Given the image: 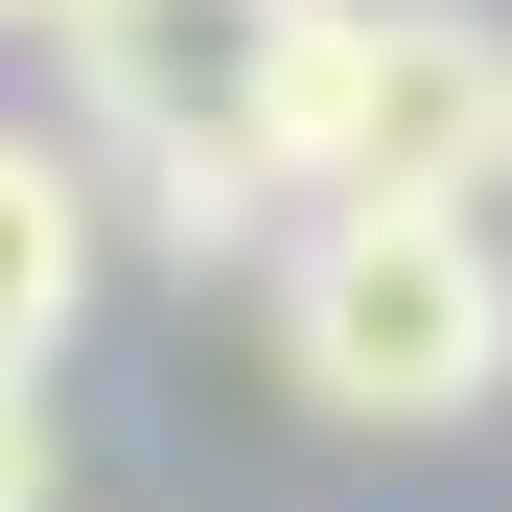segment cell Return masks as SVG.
<instances>
[{
  "mask_svg": "<svg viewBox=\"0 0 512 512\" xmlns=\"http://www.w3.org/2000/svg\"><path fill=\"white\" fill-rule=\"evenodd\" d=\"M70 326H94V163L0 117V373L47 396V350H70Z\"/></svg>",
  "mask_w": 512,
  "mask_h": 512,
  "instance_id": "3",
  "label": "cell"
},
{
  "mask_svg": "<svg viewBox=\"0 0 512 512\" xmlns=\"http://www.w3.org/2000/svg\"><path fill=\"white\" fill-rule=\"evenodd\" d=\"M256 326H280V396L303 419L443 443V419L512 396V233L489 210H303L280 280H256Z\"/></svg>",
  "mask_w": 512,
  "mask_h": 512,
  "instance_id": "1",
  "label": "cell"
},
{
  "mask_svg": "<svg viewBox=\"0 0 512 512\" xmlns=\"http://www.w3.org/2000/svg\"><path fill=\"white\" fill-rule=\"evenodd\" d=\"M24 24H47V47H70V24H94V0H0V47H24Z\"/></svg>",
  "mask_w": 512,
  "mask_h": 512,
  "instance_id": "5",
  "label": "cell"
},
{
  "mask_svg": "<svg viewBox=\"0 0 512 512\" xmlns=\"http://www.w3.org/2000/svg\"><path fill=\"white\" fill-rule=\"evenodd\" d=\"M256 163H280V210H489L512 187V24L489 0H303Z\"/></svg>",
  "mask_w": 512,
  "mask_h": 512,
  "instance_id": "2",
  "label": "cell"
},
{
  "mask_svg": "<svg viewBox=\"0 0 512 512\" xmlns=\"http://www.w3.org/2000/svg\"><path fill=\"white\" fill-rule=\"evenodd\" d=\"M0 512H47V396L0 373Z\"/></svg>",
  "mask_w": 512,
  "mask_h": 512,
  "instance_id": "4",
  "label": "cell"
}]
</instances>
